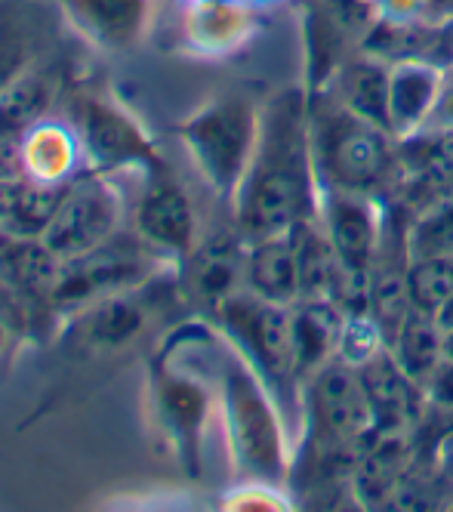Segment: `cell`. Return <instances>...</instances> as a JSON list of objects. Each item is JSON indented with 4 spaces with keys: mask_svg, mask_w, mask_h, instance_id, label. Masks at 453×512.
<instances>
[{
    "mask_svg": "<svg viewBox=\"0 0 453 512\" xmlns=\"http://www.w3.org/2000/svg\"><path fill=\"white\" fill-rule=\"evenodd\" d=\"M321 186L312 158L309 90H281L262 105L259 139L244 173L235 207V229L244 241L290 232L302 219L318 216Z\"/></svg>",
    "mask_w": 453,
    "mask_h": 512,
    "instance_id": "6da1fadb",
    "label": "cell"
},
{
    "mask_svg": "<svg viewBox=\"0 0 453 512\" xmlns=\"http://www.w3.org/2000/svg\"><path fill=\"white\" fill-rule=\"evenodd\" d=\"M309 133L318 186L389 201L401 182V145L339 102L327 87L309 90Z\"/></svg>",
    "mask_w": 453,
    "mask_h": 512,
    "instance_id": "7a4b0ae2",
    "label": "cell"
},
{
    "mask_svg": "<svg viewBox=\"0 0 453 512\" xmlns=\"http://www.w3.org/2000/svg\"><path fill=\"white\" fill-rule=\"evenodd\" d=\"M216 405L241 479L266 488L287 485L293 472L287 417L272 389L232 346L222 352L216 368Z\"/></svg>",
    "mask_w": 453,
    "mask_h": 512,
    "instance_id": "3957f363",
    "label": "cell"
},
{
    "mask_svg": "<svg viewBox=\"0 0 453 512\" xmlns=\"http://www.w3.org/2000/svg\"><path fill=\"white\" fill-rule=\"evenodd\" d=\"M302 448L306 466L318 472V482H349L352 469L376 429L370 401L355 364L330 361L302 383Z\"/></svg>",
    "mask_w": 453,
    "mask_h": 512,
    "instance_id": "277c9868",
    "label": "cell"
},
{
    "mask_svg": "<svg viewBox=\"0 0 453 512\" xmlns=\"http://www.w3.org/2000/svg\"><path fill=\"white\" fill-rule=\"evenodd\" d=\"M216 324L229 346L250 364L278 398L287 420L302 417V386L296 371L293 318L290 306L259 300L250 290H238L216 306Z\"/></svg>",
    "mask_w": 453,
    "mask_h": 512,
    "instance_id": "5b68a950",
    "label": "cell"
},
{
    "mask_svg": "<svg viewBox=\"0 0 453 512\" xmlns=\"http://www.w3.org/2000/svg\"><path fill=\"white\" fill-rule=\"evenodd\" d=\"M259 115L262 108L247 96L229 93L210 99L176 127L195 173L222 201H232L241 189L259 139Z\"/></svg>",
    "mask_w": 453,
    "mask_h": 512,
    "instance_id": "8992f818",
    "label": "cell"
},
{
    "mask_svg": "<svg viewBox=\"0 0 453 512\" xmlns=\"http://www.w3.org/2000/svg\"><path fill=\"white\" fill-rule=\"evenodd\" d=\"M145 401L151 429L161 435L173 460L195 479L201 472V445L213 411V389L195 371L179 364L167 346L148 364Z\"/></svg>",
    "mask_w": 453,
    "mask_h": 512,
    "instance_id": "52a82bcc",
    "label": "cell"
},
{
    "mask_svg": "<svg viewBox=\"0 0 453 512\" xmlns=\"http://www.w3.org/2000/svg\"><path fill=\"white\" fill-rule=\"evenodd\" d=\"M74 133L81 142L84 170L93 173H151L164 167L158 145L127 108L105 93H87L74 102Z\"/></svg>",
    "mask_w": 453,
    "mask_h": 512,
    "instance_id": "ba28073f",
    "label": "cell"
},
{
    "mask_svg": "<svg viewBox=\"0 0 453 512\" xmlns=\"http://www.w3.org/2000/svg\"><path fill=\"white\" fill-rule=\"evenodd\" d=\"M121 213V192L111 186V179L105 173L84 170L65 186L59 210L41 241L62 263L78 260V256L111 244L121 226Z\"/></svg>",
    "mask_w": 453,
    "mask_h": 512,
    "instance_id": "9c48e42d",
    "label": "cell"
},
{
    "mask_svg": "<svg viewBox=\"0 0 453 512\" xmlns=\"http://www.w3.org/2000/svg\"><path fill=\"white\" fill-rule=\"evenodd\" d=\"M151 260L158 256L148 247L111 250V244L78 256V260H65L50 287L47 306L68 318L96 300L121 294V290H136L151 275Z\"/></svg>",
    "mask_w": 453,
    "mask_h": 512,
    "instance_id": "30bf717a",
    "label": "cell"
},
{
    "mask_svg": "<svg viewBox=\"0 0 453 512\" xmlns=\"http://www.w3.org/2000/svg\"><path fill=\"white\" fill-rule=\"evenodd\" d=\"M136 235L139 244L148 247L158 260L173 263H182L201 241L195 204L167 167L145 173V186L136 204Z\"/></svg>",
    "mask_w": 453,
    "mask_h": 512,
    "instance_id": "8fae6325",
    "label": "cell"
},
{
    "mask_svg": "<svg viewBox=\"0 0 453 512\" xmlns=\"http://www.w3.org/2000/svg\"><path fill=\"white\" fill-rule=\"evenodd\" d=\"M318 219L339 263L352 272H370L386 232V201L355 192L321 189Z\"/></svg>",
    "mask_w": 453,
    "mask_h": 512,
    "instance_id": "7c38bea8",
    "label": "cell"
},
{
    "mask_svg": "<svg viewBox=\"0 0 453 512\" xmlns=\"http://www.w3.org/2000/svg\"><path fill=\"white\" fill-rule=\"evenodd\" d=\"M247 241L238 229L219 232L192 247V253L179 263V278L188 300L216 312L238 290H247Z\"/></svg>",
    "mask_w": 453,
    "mask_h": 512,
    "instance_id": "4fadbf2b",
    "label": "cell"
},
{
    "mask_svg": "<svg viewBox=\"0 0 453 512\" xmlns=\"http://www.w3.org/2000/svg\"><path fill=\"white\" fill-rule=\"evenodd\" d=\"M417 429H380L376 426L355 460L352 469V500L361 506H389L395 503L401 485L417 463L413 448Z\"/></svg>",
    "mask_w": 453,
    "mask_h": 512,
    "instance_id": "5bb4252c",
    "label": "cell"
},
{
    "mask_svg": "<svg viewBox=\"0 0 453 512\" xmlns=\"http://www.w3.org/2000/svg\"><path fill=\"white\" fill-rule=\"evenodd\" d=\"M65 25L102 53L136 47L151 22V0H59Z\"/></svg>",
    "mask_w": 453,
    "mask_h": 512,
    "instance_id": "9a60e30c",
    "label": "cell"
},
{
    "mask_svg": "<svg viewBox=\"0 0 453 512\" xmlns=\"http://www.w3.org/2000/svg\"><path fill=\"white\" fill-rule=\"evenodd\" d=\"M136 290H121L68 315L65 331L71 346L84 355H111L127 349L148 324V306L136 297Z\"/></svg>",
    "mask_w": 453,
    "mask_h": 512,
    "instance_id": "2e32d148",
    "label": "cell"
},
{
    "mask_svg": "<svg viewBox=\"0 0 453 512\" xmlns=\"http://www.w3.org/2000/svg\"><path fill=\"white\" fill-rule=\"evenodd\" d=\"M358 374L370 401L373 420L380 429H417L423 414L429 411L426 405V389L413 380L392 349H380L373 358L358 364Z\"/></svg>",
    "mask_w": 453,
    "mask_h": 512,
    "instance_id": "e0dca14e",
    "label": "cell"
},
{
    "mask_svg": "<svg viewBox=\"0 0 453 512\" xmlns=\"http://www.w3.org/2000/svg\"><path fill=\"white\" fill-rule=\"evenodd\" d=\"M444 68L429 59H401L389 65V118L392 136L407 139L420 133L435 112Z\"/></svg>",
    "mask_w": 453,
    "mask_h": 512,
    "instance_id": "ac0fdd59",
    "label": "cell"
},
{
    "mask_svg": "<svg viewBox=\"0 0 453 512\" xmlns=\"http://www.w3.org/2000/svg\"><path fill=\"white\" fill-rule=\"evenodd\" d=\"M349 112L358 118L383 127L392 133V118H389V62L367 56L355 50L343 65L336 68V75L324 84Z\"/></svg>",
    "mask_w": 453,
    "mask_h": 512,
    "instance_id": "d6986e66",
    "label": "cell"
},
{
    "mask_svg": "<svg viewBox=\"0 0 453 512\" xmlns=\"http://www.w3.org/2000/svg\"><path fill=\"white\" fill-rule=\"evenodd\" d=\"M293 318V346L299 386L306 383L324 364L339 358V337H343L346 312L333 300H299L290 306Z\"/></svg>",
    "mask_w": 453,
    "mask_h": 512,
    "instance_id": "ffe728a7",
    "label": "cell"
},
{
    "mask_svg": "<svg viewBox=\"0 0 453 512\" xmlns=\"http://www.w3.org/2000/svg\"><path fill=\"white\" fill-rule=\"evenodd\" d=\"M19 152L22 173L37 182H47V186H65L78 173H84L78 133L53 118H44L37 127H31L19 142Z\"/></svg>",
    "mask_w": 453,
    "mask_h": 512,
    "instance_id": "44dd1931",
    "label": "cell"
},
{
    "mask_svg": "<svg viewBox=\"0 0 453 512\" xmlns=\"http://www.w3.org/2000/svg\"><path fill=\"white\" fill-rule=\"evenodd\" d=\"M244 284L259 300H269L278 306H296L302 300L296 250L287 232L247 244Z\"/></svg>",
    "mask_w": 453,
    "mask_h": 512,
    "instance_id": "7402d4cb",
    "label": "cell"
},
{
    "mask_svg": "<svg viewBox=\"0 0 453 512\" xmlns=\"http://www.w3.org/2000/svg\"><path fill=\"white\" fill-rule=\"evenodd\" d=\"M65 186H47V182H37L31 176L0 179V235L41 238L59 210Z\"/></svg>",
    "mask_w": 453,
    "mask_h": 512,
    "instance_id": "603a6c76",
    "label": "cell"
},
{
    "mask_svg": "<svg viewBox=\"0 0 453 512\" xmlns=\"http://www.w3.org/2000/svg\"><path fill=\"white\" fill-rule=\"evenodd\" d=\"M293 250H296V266H299V287L302 300H333L339 287L346 281V266L339 263V256L321 226V219H302L290 232Z\"/></svg>",
    "mask_w": 453,
    "mask_h": 512,
    "instance_id": "cb8c5ba5",
    "label": "cell"
},
{
    "mask_svg": "<svg viewBox=\"0 0 453 512\" xmlns=\"http://www.w3.org/2000/svg\"><path fill=\"white\" fill-rule=\"evenodd\" d=\"M59 81L47 68H28L25 75L0 96V142H22L31 127L50 118Z\"/></svg>",
    "mask_w": 453,
    "mask_h": 512,
    "instance_id": "d4e9b609",
    "label": "cell"
},
{
    "mask_svg": "<svg viewBox=\"0 0 453 512\" xmlns=\"http://www.w3.org/2000/svg\"><path fill=\"white\" fill-rule=\"evenodd\" d=\"M253 28V16L247 7L229 4V0H204L188 10L185 38L198 53H229L235 50Z\"/></svg>",
    "mask_w": 453,
    "mask_h": 512,
    "instance_id": "484cf974",
    "label": "cell"
},
{
    "mask_svg": "<svg viewBox=\"0 0 453 512\" xmlns=\"http://www.w3.org/2000/svg\"><path fill=\"white\" fill-rule=\"evenodd\" d=\"M389 349L401 368L426 389V383L438 371V364L444 361V331L429 312L413 309L410 318L401 324V331L392 337Z\"/></svg>",
    "mask_w": 453,
    "mask_h": 512,
    "instance_id": "4316f807",
    "label": "cell"
},
{
    "mask_svg": "<svg viewBox=\"0 0 453 512\" xmlns=\"http://www.w3.org/2000/svg\"><path fill=\"white\" fill-rule=\"evenodd\" d=\"M410 260L423 256H453V189L407 219Z\"/></svg>",
    "mask_w": 453,
    "mask_h": 512,
    "instance_id": "83f0119b",
    "label": "cell"
},
{
    "mask_svg": "<svg viewBox=\"0 0 453 512\" xmlns=\"http://www.w3.org/2000/svg\"><path fill=\"white\" fill-rule=\"evenodd\" d=\"M410 303L420 312H435L453 294V256H423L407 266Z\"/></svg>",
    "mask_w": 453,
    "mask_h": 512,
    "instance_id": "f1b7e54d",
    "label": "cell"
},
{
    "mask_svg": "<svg viewBox=\"0 0 453 512\" xmlns=\"http://www.w3.org/2000/svg\"><path fill=\"white\" fill-rule=\"evenodd\" d=\"M28 68H34V41L22 19L0 10V96H4Z\"/></svg>",
    "mask_w": 453,
    "mask_h": 512,
    "instance_id": "f546056e",
    "label": "cell"
},
{
    "mask_svg": "<svg viewBox=\"0 0 453 512\" xmlns=\"http://www.w3.org/2000/svg\"><path fill=\"white\" fill-rule=\"evenodd\" d=\"M376 19L438 28L453 19V0H370Z\"/></svg>",
    "mask_w": 453,
    "mask_h": 512,
    "instance_id": "4dcf8cb0",
    "label": "cell"
},
{
    "mask_svg": "<svg viewBox=\"0 0 453 512\" xmlns=\"http://www.w3.org/2000/svg\"><path fill=\"white\" fill-rule=\"evenodd\" d=\"M426 405L453 417V361L450 358L438 364V371L426 383Z\"/></svg>",
    "mask_w": 453,
    "mask_h": 512,
    "instance_id": "1f68e13d",
    "label": "cell"
},
{
    "mask_svg": "<svg viewBox=\"0 0 453 512\" xmlns=\"http://www.w3.org/2000/svg\"><path fill=\"white\" fill-rule=\"evenodd\" d=\"M423 130H453V65L444 68V81H441L435 112H432V118L426 121Z\"/></svg>",
    "mask_w": 453,
    "mask_h": 512,
    "instance_id": "d6a6232c",
    "label": "cell"
},
{
    "mask_svg": "<svg viewBox=\"0 0 453 512\" xmlns=\"http://www.w3.org/2000/svg\"><path fill=\"white\" fill-rule=\"evenodd\" d=\"M426 59L435 62V65H441V68H450L453 65V19H447L444 25L432 28Z\"/></svg>",
    "mask_w": 453,
    "mask_h": 512,
    "instance_id": "836d02e7",
    "label": "cell"
},
{
    "mask_svg": "<svg viewBox=\"0 0 453 512\" xmlns=\"http://www.w3.org/2000/svg\"><path fill=\"white\" fill-rule=\"evenodd\" d=\"M438 469L447 482H453V429L438 442Z\"/></svg>",
    "mask_w": 453,
    "mask_h": 512,
    "instance_id": "e575fe53",
    "label": "cell"
},
{
    "mask_svg": "<svg viewBox=\"0 0 453 512\" xmlns=\"http://www.w3.org/2000/svg\"><path fill=\"white\" fill-rule=\"evenodd\" d=\"M432 318H435V324L441 327V331L447 334V331H453V294L432 312Z\"/></svg>",
    "mask_w": 453,
    "mask_h": 512,
    "instance_id": "d590c367",
    "label": "cell"
},
{
    "mask_svg": "<svg viewBox=\"0 0 453 512\" xmlns=\"http://www.w3.org/2000/svg\"><path fill=\"white\" fill-rule=\"evenodd\" d=\"M10 331H13V324L0 318V355H4V349H7V343H10Z\"/></svg>",
    "mask_w": 453,
    "mask_h": 512,
    "instance_id": "8d00e7d4",
    "label": "cell"
},
{
    "mask_svg": "<svg viewBox=\"0 0 453 512\" xmlns=\"http://www.w3.org/2000/svg\"><path fill=\"white\" fill-rule=\"evenodd\" d=\"M444 358H450V361H453V331H447V334H444Z\"/></svg>",
    "mask_w": 453,
    "mask_h": 512,
    "instance_id": "74e56055",
    "label": "cell"
}]
</instances>
